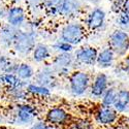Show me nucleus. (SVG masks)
Returning <instances> with one entry per match:
<instances>
[{
	"label": "nucleus",
	"mask_w": 129,
	"mask_h": 129,
	"mask_svg": "<svg viewBox=\"0 0 129 129\" xmlns=\"http://www.w3.org/2000/svg\"><path fill=\"white\" fill-rule=\"evenodd\" d=\"M37 30L31 29L26 23L21 29H18L13 50L15 51L16 54L23 57L31 55L32 51L37 44Z\"/></svg>",
	"instance_id": "1"
},
{
	"label": "nucleus",
	"mask_w": 129,
	"mask_h": 129,
	"mask_svg": "<svg viewBox=\"0 0 129 129\" xmlns=\"http://www.w3.org/2000/svg\"><path fill=\"white\" fill-rule=\"evenodd\" d=\"M87 28L84 23L78 20L68 21L64 24L59 32V39L76 47L81 45L87 36Z\"/></svg>",
	"instance_id": "2"
},
{
	"label": "nucleus",
	"mask_w": 129,
	"mask_h": 129,
	"mask_svg": "<svg viewBox=\"0 0 129 129\" xmlns=\"http://www.w3.org/2000/svg\"><path fill=\"white\" fill-rule=\"evenodd\" d=\"M68 88L74 97H82L90 90L92 83L91 74L82 69L73 70L67 78Z\"/></svg>",
	"instance_id": "3"
},
{
	"label": "nucleus",
	"mask_w": 129,
	"mask_h": 129,
	"mask_svg": "<svg viewBox=\"0 0 129 129\" xmlns=\"http://www.w3.org/2000/svg\"><path fill=\"white\" fill-rule=\"evenodd\" d=\"M37 117V110L33 104H30L28 102L18 103L15 106L14 113L12 118L9 119V122L13 124L18 125H32L35 122Z\"/></svg>",
	"instance_id": "4"
},
{
	"label": "nucleus",
	"mask_w": 129,
	"mask_h": 129,
	"mask_svg": "<svg viewBox=\"0 0 129 129\" xmlns=\"http://www.w3.org/2000/svg\"><path fill=\"white\" fill-rule=\"evenodd\" d=\"M107 47L113 50L117 58L123 59L129 54V34L119 28H116L109 35Z\"/></svg>",
	"instance_id": "5"
},
{
	"label": "nucleus",
	"mask_w": 129,
	"mask_h": 129,
	"mask_svg": "<svg viewBox=\"0 0 129 129\" xmlns=\"http://www.w3.org/2000/svg\"><path fill=\"white\" fill-rule=\"evenodd\" d=\"M51 65L58 78H68L69 74L76 70L74 67L77 65V62L73 53L57 54L52 58Z\"/></svg>",
	"instance_id": "6"
},
{
	"label": "nucleus",
	"mask_w": 129,
	"mask_h": 129,
	"mask_svg": "<svg viewBox=\"0 0 129 129\" xmlns=\"http://www.w3.org/2000/svg\"><path fill=\"white\" fill-rule=\"evenodd\" d=\"M72 116L62 106H54L49 109L46 114V122L52 125L53 127H63L69 124L72 125L73 122Z\"/></svg>",
	"instance_id": "7"
},
{
	"label": "nucleus",
	"mask_w": 129,
	"mask_h": 129,
	"mask_svg": "<svg viewBox=\"0 0 129 129\" xmlns=\"http://www.w3.org/2000/svg\"><path fill=\"white\" fill-rule=\"evenodd\" d=\"M58 79L59 78L56 74L55 70L53 69L51 63H46L35 71V76L33 80L34 83L47 87L50 90H53L58 86Z\"/></svg>",
	"instance_id": "8"
},
{
	"label": "nucleus",
	"mask_w": 129,
	"mask_h": 129,
	"mask_svg": "<svg viewBox=\"0 0 129 129\" xmlns=\"http://www.w3.org/2000/svg\"><path fill=\"white\" fill-rule=\"evenodd\" d=\"M106 21V13L100 6H94L89 10L84 20V25L88 31L95 32L103 28Z\"/></svg>",
	"instance_id": "9"
},
{
	"label": "nucleus",
	"mask_w": 129,
	"mask_h": 129,
	"mask_svg": "<svg viewBox=\"0 0 129 129\" xmlns=\"http://www.w3.org/2000/svg\"><path fill=\"white\" fill-rule=\"evenodd\" d=\"M98 49L93 46H85L77 49L73 52L76 62L78 65L90 67L96 65V60L98 57Z\"/></svg>",
	"instance_id": "10"
},
{
	"label": "nucleus",
	"mask_w": 129,
	"mask_h": 129,
	"mask_svg": "<svg viewBox=\"0 0 129 129\" xmlns=\"http://www.w3.org/2000/svg\"><path fill=\"white\" fill-rule=\"evenodd\" d=\"M6 23L16 29H21L28 22V10L22 5H12L8 7Z\"/></svg>",
	"instance_id": "11"
},
{
	"label": "nucleus",
	"mask_w": 129,
	"mask_h": 129,
	"mask_svg": "<svg viewBox=\"0 0 129 129\" xmlns=\"http://www.w3.org/2000/svg\"><path fill=\"white\" fill-rule=\"evenodd\" d=\"M95 122L101 126H110L118 122L119 113L114 107H105L100 105L94 113Z\"/></svg>",
	"instance_id": "12"
},
{
	"label": "nucleus",
	"mask_w": 129,
	"mask_h": 129,
	"mask_svg": "<svg viewBox=\"0 0 129 129\" xmlns=\"http://www.w3.org/2000/svg\"><path fill=\"white\" fill-rule=\"evenodd\" d=\"M109 88H110V79L107 77V74L104 72H98L92 79L89 92L94 98H101L102 95Z\"/></svg>",
	"instance_id": "13"
},
{
	"label": "nucleus",
	"mask_w": 129,
	"mask_h": 129,
	"mask_svg": "<svg viewBox=\"0 0 129 129\" xmlns=\"http://www.w3.org/2000/svg\"><path fill=\"white\" fill-rule=\"evenodd\" d=\"M83 9L81 0H62L60 17L67 21H73L78 18Z\"/></svg>",
	"instance_id": "14"
},
{
	"label": "nucleus",
	"mask_w": 129,
	"mask_h": 129,
	"mask_svg": "<svg viewBox=\"0 0 129 129\" xmlns=\"http://www.w3.org/2000/svg\"><path fill=\"white\" fill-rule=\"evenodd\" d=\"M18 29L12 27L10 25L6 24H1L0 25V48L4 50L7 49H13L14 42L16 39Z\"/></svg>",
	"instance_id": "15"
},
{
	"label": "nucleus",
	"mask_w": 129,
	"mask_h": 129,
	"mask_svg": "<svg viewBox=\"0 0 129 129\" xmlns=\"http://www.w3.org/2000/svg\"><path fill=\"white\" fill-rule=\"evenodd\" d=\"M52 53L53 50L50 46H48L45 42H37L31 53V57L35 63L46 64L49 60H52Z\"/></svg>",
	"instance_id": "16"
},
{
	"label": "nucleus",
	"mask_w": 129,
	"mask_h": 129,
	"mask_svg": "<svg viewBox=\"0 0 129 129\" xmlns=\"http://www.w3.org/2000/svg\"><path fill=\"white\" fill-rule=\"evenodd\" d=\"M117 56L110 47H104L98 52V57L96 60V66L100 69H106L114 66Z\"/></svg>",
	"instance_id": "17"
},
{
	"label": "nucleus",
	"mask_w": 129,
	"mask_h": 129,
	"mask_svg": "<svg viewBox=\"0 0 129 129\" xmlns=\"http://www.w3.org/2000/svg\"><path fill=\"white\" fill-rule=\"evenodd\" d=\"M113 107L119 114L129 112V89L126 88L118 89L116 101Z\"/></svg>",
	"instance_id": "18"
},
{
	"label": "nucleus",
	"mask_w": 129,
	"mask_h": 129,
	"mask_svg": "<svg viewBox=\"0 0 129 129\" xmlns=\"http://www.w3.org/2000/svg\"><path fill=\"white\" fill-rule=\"evenodd\" d=\"M1 78L5 86V90L26 88L28 84V82H24L22 80H20L16 73H2Z\"/></svg>",
	"instance_id": "19"
},
{
	"label": "nucleus",
	"mask_w": 129,
	"mask_h": 129,
	"mask_svg": "<svg viewBox=\"0 0 129 129\" xmlns=\"http://www.w3.org/2000/svg\"><path fill=\"white\" fill-rule=\"evenodd\" d=\"M16 74H17V77L20 80L29 83L32 79H34L35 69H34V67L32 66L30 63L21 62V63H19V65L17 67Z\"/></svg>",
	"instance_id": "20"
},
{
	"label": "nucleus",
	"mask_w": 129,
	"mask_h": 129,
	"mask_svg": "<svg viewBox=\"0 0 129 129\" xmlns=\"http://www.w3.org/2000/svg\"><path fill=\"white\" fill-rule=\"evenodd\" d=\"M26 90L29 96H33V97H38V98H47L50 97L52 94V90H50L47 87H44L41 85H38L34 82L33 83L29 82L27 84Z\"/></svg>",
	"instance_id": "21"
},
{
	"label": "nucleus",
	"mask_w": 129,
	"mask_h": 129,
	"mask_svg": "<svg viewBox=\"0 0 129 129\" xmlns=\"http://www.w3.org/2000/svg\"><path fill=\"white\" fill-rule=\"evenodd\" d=\"M19 63H16L12 58L3 54H0V74L2 73H16Z\"/></svg>",
	"instance_id": "22"
},
{
	"label": "nucleus",
	"mask_w": 129,
	"mask_h": 129,
	"mask_svg": "<svg viewBox=\"0 0 129 129\" xmlns=\"http://www.w3.org/2000/svg\"><path fill=\"white\" fill-rule=\"evenodd\" d=\"M62 0H44V10L50 17H60Z\"/></svg>",
	"instance_id": "23"
},
{
	"label": "nucleus",
	"mask_w": 129,
	"mask_h": 129,
	"mask_svg": "<svg viewBox=\"0 0 129 129\" xmlns=\"http://www.w3.org/2000/svg\"><path fill=\"white\" fill-rule=\"evenodd\" d=\"M5 93L8 97L12 99L15 103H23L27 102V99L29 97V94L26 90V88H19V89H12V90H5Z\"/></svg>",
	"instance_id": "24"
},
{
	"label": "nucleus",
	"mask_w": 129,
	"mask_h": 129,
	"mask_svg": "<svg viewBox=\"0 0 129 129\" xmlns=\"http://www.w3.org/2000/svg\"><path fill=\"white\" fill-rule=\"evenodd\" d=\"M117 93H118V89H116L115 87H110L105 91V93L102 95L101 99V104L102 106L105 107H113L114 103L116 101V97H117Z\"/></svg>",
	"instance_id": "25"
},
{
	"label": "nucleus",
	"mask_w": 129,
	"mask_h": 129,
	"mask_svg": "<svg viewBox=\"0 0 129 129\" xmlns=\"http://www.w3.org/2000/svg\"><path fill=\"white\" fill-rule=\"evenodd\" d=\"M52 50L57 52V54H66V53H73L74 47L67 44L65 41H62L60 39L56 40L54 44L51 46Z\"/></svg>",
	"instance_id": "26"
},
{
	"label": "nucleus",
	"mask_w": 129,
	"mask_h": 129,
	"mask_svg": "<svg viewBox=\"0 0 129 129\" xmlns=\"http://www.w3.org/2000/svg\"><path fill=\"white\" fill-rule=\"evenodd\" d=\"M116 24H117V28L127 32L129 34V15H127L124 12H120L119 14H117Z\"/></svg>",
	"instance_id": "27"
},
{
	"label": "nucleus",
	"mask_w": 129,
	"mask_h": 129,
	"mask_svg": "<svg viewBox=\"0 0 129 129\" xmlns=\"http://www.w3.org/2000/svg\"><path fill=\"white\" fill-rule=\"evenodd\" d=\"M25 3L30 13L35 12V16L33 18H38L36 13L44 10V0H25Z\"/></svg>",
	"instance_id": "28"
},
{
	"label": "nucleus",
	"mask_w": 129,
	"mask_h": 129,
	"mask_svg": "<svg viewBox=\"0 0 129 129\" xmlns=\"http://www.w3.org/2000/svg\"><path fill=\"white\" fill-rule=\"evenodd\" d=\"M73 129H94V124L87 118H78L72 122Z\"/></svg>",
	"instance_id": "29"
},
{
	"label": "nucleus",
	"mask_w": 129,
	"mask_h": 129,
	"mask_svg": "<svg viewBox=\"0 0 129 129\" xmlns=\"http://www.w3.org/2000/svg\"><path fill=\"white\" fill-rule=\"evenodd\" d=\"M30 129H55V127H53L46 121H36L30 126Z\"/></svg>",
	"instance_id": "30"
},
{
	"label": "nucleus",
	"mask_w": 129,
	"mask_h": 129,
	"mask_svg": "<svg viewBox=\"0 0 129 129\" xmlns=\"http://www.w3.org/2000/svg\"><path fill=\"white\" fill-rule=\"evenodd\" d=\"M120 66L123 69V71L127 74H129V54L126 55L120 62Z\"/></svg>",
	"instance_id": "31"
},
{
	"label": "nucleus",
	"mask_w": 129,
	"mask_h": 129,
	"mask_svg": "<svg viewBox=\"0 0 129 129\" xmlns=\"http://www.w3.org/2000/svg\"><path fill=\"white\" fill-rule=\"evenodd\" d=\"M7 10H8V7H6L4 5H0V20L6 19Z\"/></svg>",
	"instance_id": "32"
},
{
	"label": "nucleus",
	"mask_w": 129,
	"mask_h": 129,
	"mask_svg": "<svg viewBox=\"0 0 129 129\" xmlns=\"http://www.w3.org/2000/svg\"><path fill=\"white\" fill-rule=\"evenodd\" d=\"M122 12L126 13L127 15H129V0H125V2L123 3V6H122Z\"/></svg>",
	"instance_id": "33"
},
{
	"label": "nucleus",
	"mask_w": 129,
	"mask_h": 129,
	"mask_svg": "<svg viewBox=\"0 0 129 129\" xmlns=\"http://www.w3.org/2000/svg\"><path fill=\"white\" fill-rule=\"evenodd\" d=\"M82 2H86V3H89V4H92V5H95L97 6V4H99L100 0H81Z\"/></svg>",
	"instance_id": "34"
},
{
	"label": "nucleus",
	"mask_w": 129,
	"mask_h": 129,
	"mask_svg": "<svg viewBox=\"0 0 129 129\" xmlns=\"http://www.w3.org/2000/svg\"><path fill=\"white\" fill-rule=\"evenodd\" d=\"M4 92H5V86H4V84H3L1 74H0V95H2Z\"/></svg>",
	"instance_id": "35"
},
{
	"label": "nucleus",
	"mask_w": 129,
	"mask_h": 129,
	"mask_svg": "<svg viewBox=\"0 0 129 129\" xmlns=\"http://www.w3.org/2000/svg\"><path fill=\"white\" fill-rule=\"evenodd\" d=\"M10 6L12 5H21V3L25 2V0H9Z\"/></svg>",
	"instance_id": "36"
},
{
	"label": "nucleus",
	"mask_w": 129,
	"mask_h": 129,
	"mask_svg": "<svg viewBox=\"0 0 129 129\" xmlns=\"http://www.w3.org/2000/svg\"><path fill=\"white\" fill-rule=\"evenodd\" d=\"M4 120H5V118H4L2 115H0V124L3 123V122H4Z\"/></svg>",
	"instance_id": "37"
},
{
	"label": "nucleus",
	"mask_w": 129,
	"mask_h": 129,
	"mask_svg": "<svg viewBox=\"0 0 129 129\" xmlns=\"http://www.w3.org/2000/svg\"><path fill=\"white\" fill-rule=\"evenodd\" d=\"M1 1H2V0H0V2H1Z\"/></svg>",
	"instance_id": "38"
},
{
	"label": "nucleus",
	"mask_w": 129,
	"mask_h": 129,
	"mask_svg": "<svg viewBox=\"0 0 129 129\" xmlns=\"http://www.w3.org/2000/svg\"><path fill=\"white\" fill-rule=\"evenodd\" d=\"M111 1H113V0H111Z\"/></svg>",
	"instance_id": "39"
}]
</instances>
